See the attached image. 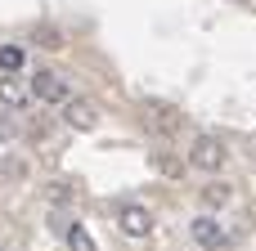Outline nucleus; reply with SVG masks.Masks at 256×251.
I'll list each match as a JSON object with an SVG mask.
<instances>
[{
    "instance_id": "1",
    "label": "nucleus",
    "mask_w": 256,
    "mask_h": 251,
    "mask_svg": "<svg viewBox=\"0 0 256 251\" xmlns=\"http://www.w3.org/2000/svg\"><path fill=\"white\" fill-rule=\"evenodd\" d=\"M140 117H144V126H148L153 135H166V139L184 130V117H180V108H171V103H162V99H148Z\"/></svg>"
},
{
    "instance_id": "2",
    "label": "nucleus",
    "mask_w": 256,
    "mask_h": 251,
    "mask_svg": "<svg viewBox=\"0 0 256 251\" xmlns=\"http://www.w3.org/2000/svg\"><path fill=\"white\" fill-rule=\"evenodd\" d=\"M189 162H194L198 171H220V166H225V144H220L216 135H198V139L189 144Z\"/></svg>"
},
{
    "instance_id": "3",
    "label": "nucleus",
    "mask_w": 256,
    "mask_h": 251,
    "mask_svg": "<svg viewBox=\"0 0 256 251\" xmlns=\"http://www.w3.org/2000/svg\"><path fill=\"white\" fill-rule=\"evenodd\" d=\"M32 94L40 99V103H68L72 94H68V81L58 76V72H32Z\"/></svg>"
},
{
    "instance_id": "4",
    "label": "nucleus",
    "mask_w": 256,
    "mask_h": 251,
    "mask_svg": "<svg viewBox=\"0 0 256 251\" xmlns=\"http://www.w3.org/2000/svg\"><path fill=\"white\" fill-rule=\"evenodd\" d=\"M117 229H122L126 238H148V234H153V216H148V207H140V202L122 207V211H117Z\"/></svg>"
},
{
    "instance_id": "5",
    "label": "nucleus",
    "mask_w": 256,
    "mask_h": 251,
    "mask_svg": "<svg viewBox=\"0 0 256 251\" xmlns=\"http://www.w3.org/2000/svg\"><path fill=\"white\" fill-rule=\"evenodd\" d=\"M189 234H194V243L207 251H225L230 247V234L220 229V220H212V216H198L194 225H189Z\"/></svg>"
},
{
    "instance_id": "6",
    "label": "nucleus",
    "mask_w": 256,
    "mask_h": 251,
    "mask_svg": "<svg viewBox=\"0 0 256 251\" xmlns=\"http://www.w3.org/2000/svg\"><path fill=\"white\" fill-rule=\"evenodd\" d=\"M63 121L72 130H94L99 126V103L94 99H68L63 103Z\"/></svg>"
},
{
    "instance_id": "7",
    "label": "nucleus",
    "mask_w": 256,
    "mask_h": 251,
    "mask_svg": "<svg viewBox=\"0 0 256 251\" xmlns=\"http://www.w3.org/2000/svg\"><path fill=\"white\" fill-rule=\"evenodd\" d=\"M0 103H9V108H22L27 103V90L18 85V76H0Z\"/></svg>"
},
{
    "instance_id": "8",
    "label": "nucleus",
    "mask_w": 256,
    "mask_h": 251,
    "mask_svg": "<svg viewBox=\"0 0 256 251\" xmlns=\"http://www.w3.org/2000/svg\"><path fill=\"white\" fill-rule=\"evenodd\" d=\"M45 198H50V202H72V198H76V184H72V180H50V184H45Z\"/></svg>"
},
{
    "instance_id": "9",
    "label": "nucleus",
    "mask_w": 256,
    "mask_h": 251,
    "mask_svg": "<svg viewBox=\"0 0 256 251\" xmlns=\"http://www.w3.org/2000/svg\"><path fill=\"white\" fill-rule=\"evenodd\" d=\"M0 72H4V76L22 72V49H18V45H0Z\"/></svg>"
},
{
    "instance_id": "10",
    "label": "nucleus",
    "mask_w": 256,
    "mask_h": 251,
    "mask_svg": "<svg viewBox=\"0 0 256 251\" xmlns=\"http://www.w3.org/2000/svg\"><path fill=\"white\" fill-rule=\"evenodd\" d=\"M230 198H234L230 184H207V189H202V202H207V207H225Z\"/></svg>"
},
{
    "instance_id": "11",
    "label": "nucleus",
    "mask_w": 256,
    "mask_h": 251,
    "mask_svg": "<svg viewBox=\"0 0 256 251\" xmlns=\"http://www.w3.org/2000/svg\"><path fill=\"white\" fill-rule=\"evenodd\" d=\"M68 247L72 251H94V243H90V234L81 225H68Z\"/></svg>"
},
{
    "instance_id": "12",
    "label": "nucleus",
    "mask_w": 256,
    "mask_h": 251,
    "mask_svg": "<svg viewBox=\"0 0 256 251\" xmlns=\"http://www.w3.org/2000/svg\"><path fill=\"white\" fill-rule=\"evenodd\" d=\"M32 40H36V45H45V49H63V36H58L54 27H36V31H32Z\"/></svg>"
},
{
    "instance_id": "13",
    "label": "nucleus",
    "mask_w": 256,
    "mask_h": 251,
    "mask_svg": "<svg viewBox=\"0 0 256 251\" xmlns=\"http://www.w3.org/2000/svg\"><path fill=\"white\" fill-rule=\"evenodd\" d=\"M0 175H9V180H22V175H27V162H22V157H4V162H0Z\"/></svg>"
},
{
    "instance_id": "14",
    "label": "nucleus",
    "mask_w": 256,
    "mask_h": 251,
    "mask_svg": "<svg viewBox=\"0 0 256 251\" xmlns=\"http://www.w3.org/2000/svg\"><path fill=\"white\" fill-rule=\"evenodd\" d=\"M153 166H158L162 175H180V162H176V157H162V153H158V157H153Z\"/></svg>"
},
{
    "instance_id": "15",
    "label": "nucleus",
    "mask_w": 256,
    "mask_h": 251,
    "mask_svg": "<svg viewBox=\"0 0 256 251\" xmlns=\"http://www.w3.org/2000/svg\"><path fill=\"white\" fill-rule=\"evenodd\" d=\"M248 153H252V162H256V144H252V148H248Z\"/></svg>"
},
{
    "instance_id": "16",
    "label": "nucleus",
    "mask_w": 256,
    "mask_h": 251,
    "mask_svg": "<svg viewBox=\"0 0 256 251\" xmlns=\"http://www.w3.org/2000/svg\"><path fill=\"white\" fill-rule=\"evenodd\" d=\"M238 4H252V0H238Z\"/></svg>"
}]
</instances>
